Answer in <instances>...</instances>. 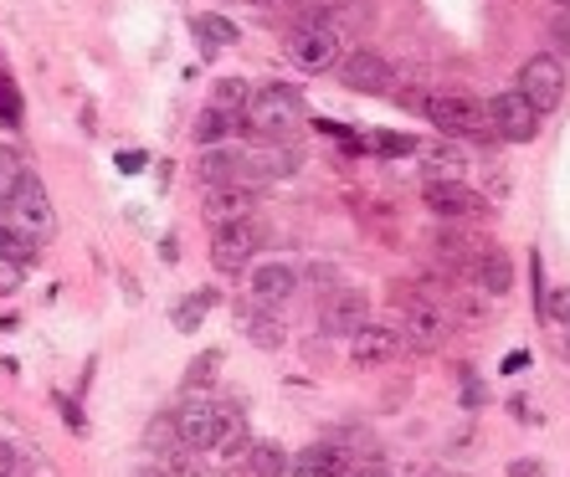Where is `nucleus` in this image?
Wrapping results in <instances>:
<instances>
[{"label":"nucleus","instance_id":"obj_1","mask_svg":"<svg viewBox=\"0 0 570 477\" xmlns=\"http://www.w3.org/2000/svg\"><path fill=\"white\" fill-rule=\"evenodd\" d=\"M309 119V108H303L299 88H288V83H268V88L252 93V104H247V134H257L262 144H288V139L303 129Z\"/></svg>","mask_w":570,"mask_h":477},{"label":"nucleus","instance_id":"obj_2","mask_svg":"<svg viewBox=\"0 0 570 477\" xmlns=\"http://www.w3.org/2000/svg\"><path fill=\"white\" fill-rule=\"evenodd\" d=\"M0 216L15 226V231H26L31 241H46L52 231H57V216H52V200H46V185L42 175H21L15 180V191L0 200Z\"/></svg>","mask_w":570,"mask_h":477},{"label":"nucleus","instance_id":"obj_3","mask_svg":"<svg viewBox=\"0 0 570 477\" xmlns=\"http://www.w3.org/2000/svg\"><path fill=\"white\" fill-rule=\"evenodd\" d=\"M283 52L299 73H334V67H340V31H334L330 21H309V15H303L299 26L288 31Z\"/></svg>","mask_w":570,"mask_h":477},{"label":"nucleus","instance_id":"obj_4","mask_svg":"<svg viewBox=\"0 0 570 477\" xmlns=\"http://www.w3.org/2000/svg\"><path fill=\"white\" fill-rule=\"evenodd\" d=\"M427 119L452 139H488L494 108H483L478 98H467V93H437V98H427Z\"/></svg>","mask_w":570,"mask_h":477},{"label":"nucleus","instance_id":"obj_5","mask_svg":"<svg viewBox=\"0 0 570 477\" xmlns=\"http://www.w3.org/2000/svg\"><path fill=\"white\" fill-rule=\"evenodd\" d=\"M334 73H340V83H345L349 93H365V98H390V88H396V67H390L380 52H370V46L345 52Z\"/></svg>","mask_w":570,"mask_h":477},{"label":"nucleus","instance_id":"obj_6","mask_svg":"<svg viewBox=\"0 0 570 477\" xmlns=\"http://www.w3.org/2000/svg\"><path fill=\"white\" fill-rule=\"evenodd\" d=\"M257 247H262V231H257L252 216L222 226V231H211V268L222 272V278H241Z\"/></svg>","mask_w":570,"mask_h":477},{"label":"nucleus","instance_id":"obj_7","mask_svg":"<svg viewBox=\"0 0 570 477\" xmlns=\"http://www.w3.org/2000/svg\"><path fill=\"white\" fill-rule=\"evenodd\" d=\"M494 134L498 139H509V144H529V139L540 134V108L529 104L519 88L509 93H494Z\"/></svg>","mask_w":570,"mask_h":477},{"label":"nucleus","instance_id":"obj_8","mask_svg":"<svg viewBox=\"0 0 570 477\" xmlns=\"http://www.w3.org/2000/svg\"><path fill=\"white\" fill-rule=\"evenodd\" d=\"M519 93H525L529 104L540 108V113H556L560 98H566V73H560V62L550 52L525 62V73H519Z\"/></svg>","mask_w":570,"mask_h":477},{"label":"nucleus","instance_id":"obj_9","mask_svg":"<svg viewBox=\"0 0 570 477\" xmlns=\"http://www.w3.org/2000/svg\"><path fill=\"white\" fill-rule=\"evenodd\" d=\"M222 421H226V411H222L216 401H206V395H191V401L175 411L181 442H185V447H195V452L216 447V436H222Z\"/></svg>","mask_w":570,"mask_h":477},{"label":"nucleus","instance_id":"obj_10","mask_svg":"<svg viewBox=\"0 0 570 477\" xmlns=\"http://www.w3.org/2000/svg\"><path fill=\"white\" fill-rule=\"evenodd\" d=\"M421 200L442 221H473V216H483V195H473L463 180H427Z\"/></svg>","mask_w":570,"mask_h":477},{"label":"nucleus","instance_id":"obj_11","mask_svg":"<svg viewBox=\"0 0 570 477\" xmlns=\"http://www.w3.org/2000/svg\"><path fill=\"white\" fill-rule=\"evenodd\" d=\"M257 206V195L247 191V185H211L206 200H201V216H206L211 231H222V226L232 221H247Z\"/></svg>","mask_w":570,"mask_h":477},{"label":"nucleus","instance_id":"obj_12","mask_svg":"<svg viewBox=\"0 0 570 477\" xmlns=\"http://www.w3.org/2000/svg\"><path fill=\"white\" fill-rule=\"evenodd\" d=\"M365 324H370L365 293H334V299L324 303V334H334V339H355Z\"/></svg>","mask_w":570,"mask_h":477},{"label":"nucleus","instance_id":"obj_13","mask_svg":"<svg viewBox=\"0 0 570 477\" xmlns=\"http://www.w3.org/2000/svg\"><path fill=\"white\" fill-rule=\"evenodd\" d=\"M401 344H406V334H396V328H386V324H365L355 339H349V359L355 365H386V359H396L401 355Z\"/></svg>","mask_w":570,"mask_h":477},{"label":"nucleus","instance_id":"obj_14","mask_svg":"<svg viewBox=\"0 0 570 477\" xmlns=\"http://www.w3.org/2000/svg\"><path fill=\"white\" fill-rule=\"evenodd\" d=\"M293 288H299V272L288 262H262V268H252V293L247 299L262 303V308H283L293 299Z\"/></svg>","mask_w":570,"mask_h":477},{"label":"nucleus","instance_id":"obj_15","mask_svg":"<svg viewBox=\"0 0 570 477\" xmlns=\"http://www.w3.org/2000/svg\"><path fill=\"white\" fill-rule=\"evenodd\" d=\"M406 339L417 344V349H437V344L448 339V318L437 314V303H427V299L406 303Z\"/></svg>","mask_w":570,"mask_h":477},{"label":"nucleus","instance_id":"obj_16","mask_svg":"<svg viewBox=\"0 0 570 477\" xmlns=\"http://www.w3.org/2000/svg\"><path fill=\"white\" fill-rule=\"evenodd\" d=\"M293 170H299V154L288 150V144H272V150L241 154V175L257 180V185H268V180H288Z\"/></svg>","mask_w":570,"mask_h":477},{"label":"nucleus","instance_id":"obj_17","mask_svg":"<svg viewBox=\"0 0 570 477\" xmlns=\"http://www.w3.org/2000/svg\"><path fill=\"white\" fill-rule=\"evenodd\" d=\"M473 278H478V288L488 293V299H504L514 288V262H509V252H483V257H473Z\"/></svg>","mask_w":570,"mask_h":477},{"label":"nucleus","instance_id":"obj_18","mask_svg":"<svg viewBox=\"0 0 570 477\" xmlns=\"http://www.w3.org/2000/svg\"><path fill=\"white\" fill-rule=\"evenodd\" d=\"M237 113H226V108H216V104H206L201 113H195V123H191V134H195V144H226V139L237 134Z\"/></svg>","mask_w":570,"mask_h":477},{"label":"nucleus","instance_id":"obj_19","mask_svg":"<svg viewBox=\"0 0 570 477\" xmlns=\"http://www.w3.org/2000/svg\"><path fill=\"white\" fill-rule=\"evenodd\" d=\"M195 175H201L206 191H211V185H237V180H241V154L237 150H222V144H211Z\"/></svg>","mask_w":570,"mask_h":477},{"label":"nucleus","instance_id":"obj_20","mask_svg":"<svg viewBox=\"0 0 570 477\" xmlns=\"http://www.w3.org/2000/svg\"><path fill=\"white\" fill-rule=\"evenodd\" d=\"M421 175L427 180H463L467 154L458 150V144H432V150H421Z\"/></svg>","mask_w":570,"mask_h":477},{"label":"nucleus","instance_id":"obj_21","mask_svg":"<svg viewBox=\"0 0 570 477\" xmlns=\"http://www.w3.org/2000/svg\"><path fill=\"white\" fill-rule=\"evenodd\" d=\"M241 328H247V339H252L257 349H278V344H283V324H278L272 308H262V303L241 308Z\"/></svg>","mask_w":570,"mask_h":477},{"label":"nucleus","instance_id":"obj_22","mask_svg":"<svg viewBox=\"0 0 570 477\" xmlns=\"http://www.w3.org/2000/svg\"><path fill=\"white\" fill-rule=\"evenodd\" d=\"M216 452H222L226 463H247V452H252V436H247V421H241L237 411H226L222 436H216Z\"/></svg>","mask_w":570,"mask_h":477},{"label":"nucleus","instance_id":"obj_23","mask_svg":"<svg viewBox=\"0 0 570 477\" xmlns=\"http://www.w3.org/2000/svg\"><path fill=\"white\" fill-rule=\"evenodd\" d=\"M288 457L278 442H252V452H247V473L252 477H288Z\"/></svg>","mask_w":570,"mask_h":477},{"label":"nucleus","instance_id":"obj_24","mask_svg":"<svg viewBox=\"0 0 570 477\" xmlns=\"http://www.w3.org/2000/svg\"><path fill=\"white\" fill-rule=\"evenodd\" d=\"M211 104L226 108V113H237V119H247V104H252V88L241 83V77H222L216 88H211Z\"/></svg>","mask_w":570,"mask_h":477},{"label":"nucleus","instance_id":"obj_25","mask_svg":"<svg viewBox=\"0 0 570 477\" xmlns=\"http://www.w3.org/2000/svg\"><path fill=\"white\" fill-rule=\"evenodd\" d=\"M206 308H211V293H185V299L170 308V324L181 328V334H195L201 318H206Z\"/></svg>","mask_w":570,"mask_h":477},{"label":"nucleus","instance_id":"obj_26","mask_svg":"<svg viewBox=\"0 0 570 477\" xmlns=\"http://www.w3.org/2000/svg\"><path fill=\"white\" fill-rule=\"evenodd\" d=\"M330 26L340 31V36H345V31H365V26H370V0H340Z\"/></svg>","mask_w":570,"mask_h":477},{"label":"nucleus","instance_id":"obj_27","mask_svg":"<svg viewBox=\"0 0 570 477\" xmlns=\"http://www.w3.org/2000/svg\"><path fill=\"white\" fill-rule=\"evenodd\" d=\"M216 370H222V349H201V355L191 359V370H185V386L206 390L211 380H216Z\"/></svg>","mask_w":570,"mask_h":477},{"label":"nucleus","instance_id":"obj_28","mask_svg":"<svg viewBox=\"0 0 570 477\" xmlns=\"http://www.w3.org/2000/svg\"><path fill=\"white\" fill-rule=\"evenodd\" d=\"M0 257H11V262H36V257H31V237L26 231H15L11 221H6V216H0Z\"/></svg>","mask_w":570,"mask_h":477},{"label":"nucleus","instance_id":"obj_29","mask_svg":"<svg viewBox=\"0 0 570 477\" xmlns=\"http://www.w3.org/2000/svg\"><path fill=\"white\" fill-rule=\"evenodd\" d=\"M191 26H195V36H206L211 46H232V42H237V26L222 21V15H195Z\"/></svg>","mask_w":570,"mask_h":477},{"label":"nucleus","instance_id":"obj_30","mask_svg":"<svg viewBox=\"0 0 570 477\" xmlns=\"http://www.w3.org/2000/svg\"><path fill=\"white\" fill-rule=\"evenodd\" d=\"M165 473L170 477H211V467L201 463V452L195 447H181V452H170L165 457Z\"/></svg>","mask_w":570,"mask_h":477},{"label":"nucleus","instance_id":"obj_31","mask_svg":"<svg viewBox=\"0 0 570 477\" xmlns=\"http://www.w3.org/2000/svg\"><path fill=\"white\" fill-rule=\"evenodd\" d=\"M26 170H31V164L21 160V154H15L11 144H0V200H6V195L15 191V180L26 175Z\"/></svg>","mask_w":570,"mask_h":477},{"label":"nucleus","instance_id":"obj_32","mask_svg":"<svg viewBox=\"0 0 570 477\" xmlns=\"http://www.w3.org/2000/svg\"><path fill=\"white\" fill-rule=\"evenodd\" d=\"M0 123H6V129L21 123V93H15V83L6 73H0Z\"/></svg>","mask_w":570,"mask_h":477},{"label":"nucleus","instance_id":"obj_33","mask_svg":"<svg viewBox=\"0 0 570 477\" xmlns=\"http://www.w3.org/2000/svg\"><path fill=\"white\" fill-rule=\"evenodd\" d=\"M370 150L376 154H417V139L411 134H376L370 139Z\"/></svg>","mask_w":570,"mask_h":477},{"label":"nucleus","instance_id":"obj_34","mask_svg":"<svg viewBox=\"0 0 570 477\" xmlns=\"http://www.w3.org/2000/svg\"><path fill=\"white\" fill-rule=\"evenodd\" d=\"M26 283V262H11V257H0V299L15 293V288Z\"/></svg>","mask_w":570,"mask_h":477},{"label":"nucleus","instance_id":"obj_35","mask_svg":"<svg viewBox=\"0 0 570 477\" xmlns=\"http://www.w3.org/2000/svg\"><path fill=\"white\" fill-rule=\"evenodd\" d=\"M545 314L556 318L560 328L570 324V288H560V293H550V303H545Z\"/></svg>","mask_w":570,"mask_h":477},{"label":"nucleus","instance_id":"obj_36","mask_svg":"<svg viewBox=\"0 0 570 477\" xmlns=\"http://www.w3.org/2000/svg\"><path fill=\"white\" fill-rule=\"evenodd\" d=\"M57 405H62V416H67V426H73L77 436H88V421H83V411H77V405L67 401V395H57Z\"/></svg>","mask_w":570,"mask_h":477},{"label":"nucleus","instance_id":"obj_37","mask_svg":"<svg viewBox=\"0 0 570 477\" xmlns=\"http://www.w3.org/2000/svg\"><path fill=\"white\" fill-rule=\"evenodd\" d=\"M509 477H545V467L535 457H519V463H509Z\"/></svg>","mask_w":570,"mask_h":477},{"label":"nucleus","instance_id":"obj_38","mask_svg":"<svg viewBox=\"0 0 570 477\" xmlns=\"http://www.w3.org/2000/svg\"><path fill=\"white\" fill-rule=\"evenodd\" d=\"M119 170H129V175H135V170H144V154H135V150H123V154H119Z\"/></svg>","mask_w":570,"mask_h":477},{"label":"nucleus","instance_id":"obj_39","mask_svg":"<svg viewBox=\"0 0 570 477\" xmlns=\"http://www.w3.org/2000/svg\"><path fill=\"white\" fill-rule=\"evenodd\" d=\"M525 365H529V355H525V349H519V355H504V375H514V370H525Z\"/></svg>","mask_w":570,"mask_h":477},{"label":"nucleus","instance_id":"obj_40","mask_svg":"<svg viewBox=\"0 0 570 477\" xmlns=\"http://www.w3.org/2000/svg\"><path fill=\"white\" fill-rule=\"evenodd\" d=\"M483 401V386H473V375H467V386H463V405H478Z\"/></svg>","mask_w":570,"mask_h":477},{"label":"nucleus","instance_id":"obj_41","mask_svg":"<svg viewBox=\"0 0 570 477\" xmlns=\"http://www.w3.org/2000/svg\"><path fill=\"white\" fill-rule=\"evenodd\" d=\"M11 467H15V452L0 442V477H11Z\"/></svg>","mask_w":570,"mask_h":477},{"label":"nucleus","instance_id":"obj_42","mask_svg":"<svg viewBox=\"0 0 570 477\" xmlns=\"http://www.w3.org/2000/svg\"><path fill=\"white\" fill-rule=\"evenodd\" d=\"M129 477H170V473H165V467H135Z\"/></svg>","mask_w":570,"mask_h":477},{"label":"nucleus","instance_id":"obj_43","mask_svg":"<svg viewBox=\"0 0 570 477\" xmlns=\"http://www.w3.org/2000/svg\"><path fill=\"white\" fill-rule=\"evenodd\" d=\"M560 339H566V355H570V324H566V334H560Z\"/></svg>","mask_w":570,"mask_h":477},{"label":"nucleus","instance_id":"obj_44","mask_svg":"<svg viewBox=\"0 0 570 477\" xmlns=\"http://www.w3.org/2000/svg\"><path fill=\"white\" fill-rule=\"evenodd\" d=\"M556 6H566V11H570V0H556Z\"/></svg>","mask_w":570,"mask_h":477}]
</instances>
